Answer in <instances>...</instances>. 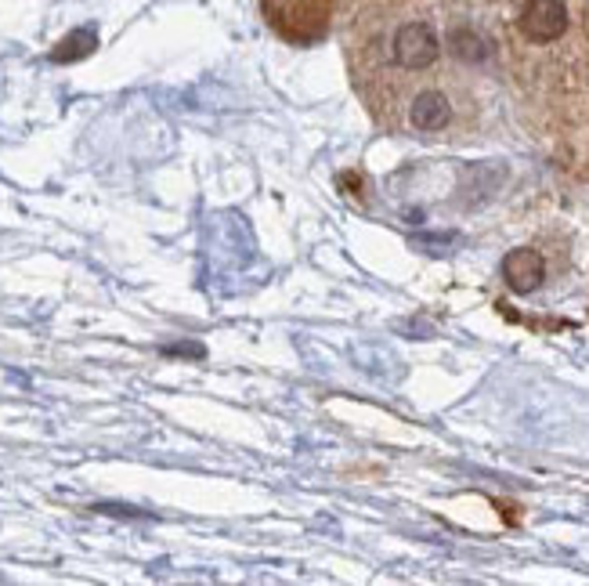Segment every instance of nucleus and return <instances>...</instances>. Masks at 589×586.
<instances>
[{"label": "nucleus", "instance_id": "2", "mask_svg": "<svg viewBox=\"0 0 589 586\" xmlns=\"http://www.w3.org/2000/svg\"><path fill=\"white\" fill-rule=\"evenodd\" d=\"M456 120H459V102L441 84H434V80H420L416 87H409L391 105V113L384 116L380 127L416 138H438L449 134Z\"/></svg>", "mask_w": 589, "mask_h": 586}, {"label": "nucleus", "instance_id": "5", "mask_svg": "<svg viewBox=\"0 0 589 586\" xmlns=\"http://www.w3.org/2000/svg\"><path fill=\"white\" fill-rule=\"evenodd\" d=\"M503 276H506V283H510V290L532 293L546 279V261H543V254H539V250H528V246H525V250H514L503 261Z\"/></svg>", "mask_w": 589, "mask_h": 586}, {"label": "nucleus", "instance_id": "3", "mask_svg": "<svg viewBox=\"0 0 589 586\" xmlns=\"http://www.w3.org/2000/svg\"><path fill=\"white\" fill-rule=\"evenodd\" d=\"M264 19L279 37L293 44H311L329 30L337 0H261Z\"/></svg>", "mask_w": 589, "mask_h": 586}, {"label": "nucleus", "instance_id": "4", "mask_svg": "<svg viewBox=\"0 0 589 586\" xmlns=\"http://www.w3.org/2000/svg\"><path fill=\"white\" fill-rule=\"evenodd\" d=\"M514 30L528 48H553L568 37L572 11L564 0H525L514 19Z\"/></svg>", "mask_w": 589, "mask_h": 586}, {"label": "nucleus", "instance_id": "6", "mask_svg": "<svg viewBox=\"0 0 589 586\" xmlns=\"http://www.w3.org/2000/svg\"><path fill=\"white\" fill-rule=\"evenodd\" d=\"M94 33L91 30H80V33H73V37H66L58 48L51 51V58L55 62H73V58H84V55H91L94 51Z\"/></svg>", "mask_w": 589, "mask_h": 586}, {"label": "nucleus", "instance_id": "1", "mask_svg": "<svg viewBox=\"0 0 589 586\" xmlns=\"http://www.w3.org/2000/svg\"><path fill=\"white\" fill-rule=\"evenodd\" d=\"M441 62V37L431 19L402 4H365L347 30V66L362 102L380 124L391 105Z\"/></svg>", "mask_w": 589, "mask_h": 586}]
</instances>
